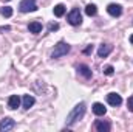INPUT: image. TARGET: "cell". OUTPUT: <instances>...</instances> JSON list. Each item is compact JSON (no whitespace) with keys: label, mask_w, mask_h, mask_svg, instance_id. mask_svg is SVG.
<instances>
[{"label":"cell","mask_w":133,"mask_h":132,"mask_svg":"<svg viewBox=\"0 0 133 132\" xmlns=\"http://www.w3.org/2000/svg\"><path fill=\"white\" fill-rule=\"evenodd\" d=\"M84 113H85V103H79L77 106H74V109L70 112V115L66 117V120H65L66 128H70V126L76 124V123L84 117Z\"/></svg>","instance_id":"1"},{"label":"cell","mask_w":133,"mask_h":132,"mask_svg":"<svg viewBox=\"0 0 133 132\" xmlns=\"http://www.w3.org/2000/svg\"><path fill=\"white\" fill-rule=\"evenodd\" d=\"M68 51H70V45H68V44H65V42H59V44L54 47L51 58H54V59H57V58H62V56H65Z\"/></svg>","instance_id":"2"},{"label":"cell","mask_w":133,"mask_h":132,"mask_svg":"<svg viewBox=\"0 0 133 132\" xmlns=\"http://www.w3.org/2000/svg\"><path fill=\"white\" fill-rule=\"evenodd\" d=\"M68 23L73 25V27H77V25L82 23V14H81V11L77 8H73L70 11V14H68Z\"/></svg>","instance_id":"3"},{"label":"cell","mask_w":133,"mask_h":132,"mask_svg":"<svg viewBox=\"0 0 133 132\" xmlns=\"http://www.w3.org/2000/svg\"><path fill=\"white\" fill-rule=\"evenodd\" d=\"M19 9L22 13H33L37 9V3H36V0H22L19 5Z\"/></svg>","instance_id":"4"},{"label":"cell","mask_w":133,"mask_h":132,"mask_svg":"<svg viewBox=\"0 0 133 132\" xmlns=\"http://www.w3.org/2000/svg\"><path fill=\"white\" fill-rule=\"evenodd\" d=\"M14 126H16V121H14L12 118H9V117H5V118L0 121V131L2 132L11 131V129H14Z\"/></svg>","instance_id":"5"},{"label":"cell","mask_w":133,"mask_h":132,"mask_svg":"<svg viewBox=\"0 0 133 132\" xmlns=\"http://www.w3.org/2000/svg\"><path fill=\"white\" fill-rule=\"evenodd\" d=\"M107 13H108L110 16H113V17H119V16L122 14V6L118 5V3H110V5L107 6Z\"/></svg>","instance_id":"6"},{"label":"cell","mask_w":133,"mask_h":132,"mask_svg":"<svg viewBox=\"0 0 133 132\" xmlns=\"http://www.w3.org/2000/svg\"><path fill=\"white\" fill-rule=\"evenodd\" d=\"M107 101H108V104L110 106H121V103H122V98H121V95H118V93H115V92H111V93H108L107 95Z\"/></svg>","instance_id":"7"},{"label":"cell","mask_w":133,"mask_h":132,"mask_svg":"<svg viewBox=\"0 0 133 132\" xmlns=\"http://www.w3.org/2000/svg\"><path fill=\"white\" fill-rule=\"evenodd\" d=\"M111 50H113V47L110 44H102L99 47V50H98V56L99 58H107L111 53Z\"/></svg>","instance_id":"8"},{"label":"cell","mask_w":133,"mask_h":132,"mask_svg":"<svg viewBox=\"0 0 133 132\" xmlns=\"http://www.w3.org/2000/svg\"><path fill=\"white\" fill-rule=\"evenodd\" d=\"M95 128L98 129L99 132H110L111 129V124L108 123V121H102V120H98L96 123H95Z\"/></svg>","instance_id":"9"},{"label":"cell","mask_w":133,"mask_h":132,"mask_svg":"<svg viewBox=\"0 0 133 132\" xmlns=\"http://www.w3.org/2000/svg\"><path fill=\"white\" fill-rule=\"evenodd\" d=\"M77 71H79V75H82L85 79H90L91 78V70H90V67L85 65V64H81V65H77Z\"/></svg>","instance_id":"10"},{"label":"cell","mask_w":133,"mask_h":132,"mask_svg":"<svg viewBox=\"0 0 133 132\" xmlns=\"http://www.w3.org/2000/svg\"><path fill=\"white\" fill-rule=\"evenodd\" d=\"M34 103H36L34 97H31V95H23V98H22V106H23V109H30V107H33Z\"/></svg>","instance_id":"11"},{"label":"cell","mask_w":133,"mask_h":132,"mask_svg":"<svg viewBox=\"0 0 133 132\" xmlns=\"http://www.w3.org/2000/svg\"><path fill=\"white\" fill-rule=\"evenodd\" d=\"M19 104H20V98H19V95H11L9 99H8V107L9 109H17L19 107Z\"/></svg>","instance_id":"12"},{"label":"cell","mask_w":133,"mask_h":132,"mask_svg":"<svg viewBox=\"0 0 133 132\" xmlns=\"http://www.w3.org/2000/svg\"><path fill=\"white\" fill-rule=\"evenodd\" d=\"M28 30H30V33H33V34H39L42 31V23L34 20V22H31V23L28 25Z\"/></svg>","instance_id":"13"},{"label":"cell","mask_w":133,"mask_h":132,"mask_svg":"<svg viewBox=\"0 0 133 132\" xmlns=\"http://www.w3.org/2000/svg\"><path fill=\"white\" fill-rule=\"evenodd\" d=\"M93 112H95V115H105V112H107V109L104 107V104H101V103H95L93 104Z\"/></svg>","instance_id":"14"},{"label":"cell","mask_w":133,"mask_h":132,"mask_svg":"<svg viewBox=\"0 0 133 132\" xmlns=\"http://www.w3.org/2000/svg\"><path fill=\"white\" fill-rule=\"evenodd\" d=\"M53 11H54V16H56V17H62V16L65 14V6H64L62 3H59V5L54 6Z\"/></svg>","instance_id":"15"},{"label":"cell","mask_w":133,"mask_h":132,"mask_svg":"<svg viewBox=\"0 0 133 132\" xmlns=\"http://www.w3.org/2000/svg\"><path fill=\"white\" fill-rule=\"evenodd\" d=\"M85 13H87V16H96V13H98V8H96V5H93V3H90V5H87V8H85Z\"/></svg>","instance_id":"16"},{"label":"cell","mask_w":133,"mask_h":132,"mask_svg":"<svg viewBox=\"0 0 133 132\" xmlns=\"http://www.w3.org/2000/svg\"><path fill=\"white\" fill-rule=\"evenodd\" d=\"M0 13H2L3 17H11V16H12V8H11V6H3V8L0 9Z\"/></svg>","instance_id":"17"},{"label":"cell","mask_w":133,"mask_h":132,"mask_svg":"<svg viewBox=\"0 0 133 132\" xmlns=\"http://www.w3.org/2000/svg\"><path fill=\"white\" fill-rule=\"evenodd\" d=\"M102 71H104V73H105L107 76H111V75L115 73V68H113L111 65H105L104 68H102Z\"/></svg>","instance_id":"18"},{"label":"cell","mask_w":133,"mask_h":132,"mask_svg":"<svg viewBox=\"0 0 133 132\" xmlns=\"http://www.w3.org/2000/svg\"><path fill=\"white\" fill-rule=\"evenodd\" d=\"M48 30H50V31H56V30H59V25H57V23H50V25H48Z\"/></svg>","instance_id":"19"},{"label":"cell","mask_w":133,"mask_h":132,"mask_svg":"<svg viewBox=\"0 0 133 132\" xmlns=\"http://www.w3.org/2000/svg\"><path fill=\"white\" fill-rule=\"evenodd\" d=\"M93 53V45H88L85 50H84V55H91Z\"/></svg>","instance_id":"20"},{"label":"cell","mask_w":133,"mask_h":132,"mask_svg":"<svg viewBox=\"0 0 133 132\" xmlns=\"http://www.w3.org/2000/svg\"><path fill=\"white\" fill-rule=\"evenodd\" d=\"M127 106H129V109H130V110L133 112V95L130 97V98H129V101H127Z\"/></svg>","instance_id":"21"},{"label":"cell","mask_w":133,"mask_h":132,"mask_svg":"<svg viewBox=\"0 0 133 132\" xmlns=\"http://www.w3.org/2000/svg\"><path fill=\"white\" fill-rule=\"evenodd\" d=\"M130 44H132V45H133V34H132V36H130Z\"/></svg>","instance_id":"22"}]
</instances>
